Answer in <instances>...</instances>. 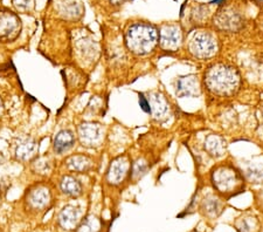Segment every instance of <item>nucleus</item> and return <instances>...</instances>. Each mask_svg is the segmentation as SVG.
Masks as SVG:
<instances>
[{
	"instance_id": "19",
	"label": "nucleus",
	"mask_w": 263,
	"mask_h": 232,
	"mask_svg": "<svg viewBox=\"0 0 263 232\" xmlns=\"http://www.w3.org/2000/svg\"><path fill=\"white\" fill-rule=\"evenodd\" d=\"M203 209L206 210L207 215L216 217L220 212V204L216 200H207L203 203Z\"/></svg>"
},
{
	"instance_id": "15",
	"label": "nucleus",
	"mask_w": 263,
	"mask_h": 232,
	"mask_svg": "<svg viewBox=\"0 0 263 232\" xmlns=\"http://www.w3.org/2000/svg\"><path fill=\"white\" fill-rule=\"evenodd\" d=\"M60 187L62 192L67 196L78 197L82 193V185L78 180L74 179L73 176H65L62 177Z\"/></svg>"
},
{
	"instance_id": "9",
	"label": "nucleus",
	"mask_w": 263,
	"mask_h": 232,
	"mask_svg": "<svg viewBox=\"0 0 263 232\" xmlns=\"http://www.w3.org/2000/svg\"><path fill=\"white\" fill-rule=\"evenodd\" d=\"M50 200H52V193L44 185L35 187L28 193V204L35 210L45 209L50 203Z\"/></svg>"
},
{
	"instance_id": "14",
	"label": "nucleus",
	"mask_w": 263,
	"mask_h": 232,
	"mask_svg": "<svg viewBox=\"0 0 263 232\" xmlns=\"http://www.w3.org/2000/svg\"><path fill=\"white\" fill-rule=\"evenodd\" d=\"M66 166L70 171L84 172L92 167V161L86 155H73L67 158Z\"/></svg>"
},
{
	"instance_id": "7",
	"label": "nucleus",
	"mask_w": 263,
	"mask_h": 232,
	"mask_svg": "<svg viewBox=\"0 0 263 232\" xmlns=\"http://www.w3.org/2000/svg\"><path fill=\"white\" fill-rule=\"evenodd\" d=\"M181 40V29L177 25H166L160 31V45L164 49L176 50L179 48Z\"/></svg>"
},
{
	"instance_id": "13",
	"label": "nucleus",
	"mask_w": 263,
	"mask_h": 232,
	"mask_svg": "<svg viewBox=\"0 0 263 232\" xmlns=\"http://www.w3.org/2000/svg\"><path fill=\"white\" fill-rule=\"evenodd\" d=\"M205 148L211 156L219 158L226 153V142H224L223 138L220 137L219 135H210V136L206 138Z\"/></svg>"
},
{
	"instance_id": "10",
	"label": "nucleus",
	"mask_w": 263,
	"mask_h": 232,
	"mask_svg": "<svg viewBox=\"0 0 263 232\" xmlns=\"http://www.w3.org/2000/svg\"><path fill=\"white\" fill-rule=\"evenodd\" d=\"M80 221V211L73 205H67L59 215V224L65 230H73Z\"/></svg>"
},
{
	"instance_id": "20",
	"label": "nucleus",
	"mask_w": 263,
	"mask_h": 232,
	"mask_svg": "<svg viewBox=\"0 0 263 232\" xmlns=\"http://www.w3.org/2000/svg\"><path fill=\"white\" fill-rule=\"evenodd\" d=\"M139 104H141V107L144 112L146 113H150L151 109H150V104H148V101L144 98V95L141 94L139 95Z\"/></svg>"
},
{
	"instance_id": "11",
	"label": "nucleus",
	"mask_w": 263,
	"mask_h": 232,
	"mask_svg": "<svg viewBox=\"0 0 263 232\" xmlns=\"http://www.w3.org/2000/svg\"><path fill=\"white\" fill-rule=\"evenodd\" d=\"M37 149H39V146H37L36 141L32 140V138H26V140L19 141L18 145L15 146L14 155L19 161H27L33 156H35Z\"/></svg>"
},
{
	"instance_id": "23",
	"label": "nucleus",
	"mask_w": 263,
	"mask_h": 232,
	"mask_svg": "<svg viewBox=\"0 0 263 232\" xmlns=\"http://www.w3.org/2000/svg\"><path fill=\"white\" fill-rule=\"evenodd\" d=\"M120 2H122V0H110V3H112V4H117Z\"/></svg>"
},
{
	"instance_id": "17",
	"label": "nucleus",
	"mask_w": 263,
	"mask_h": 232,
	"mask_svg": "<svg viewBox=\"0 0 263 232\" xmlns=\"http://www.w3.org/2000/svg\"><path fill=\"white\" fill-rule=\"evenodd\" d=\"M12 4L21 13H29L35 7V0H12Z\"/></svg>"
},
{
	"instance_id": "1",
	"label": "nucleus",
	"mask_w": 263,
	"mask_h": 232,
	"mask_svg": "<svg viewBox=\"0 0 263 232\" xmlns=\"http://www.w3.org/2000/svg\"><path fill=\"white\" fill-rule=\"evenodd\" d=\"M205 84L207 90L215 95L231 96L239 90L240 75L234 67L216 63L206 72Z\"/></svg>"
},
{
	"instance_id": "6",
	"label": "nucleus",
	"mask_w": 263,
	"mask_h": 232,
	"mask_svg": "<svg viewBox=\"0 0 263 232\" xmlns=\"http://www.w3.org/2000/svg\"><path fill=\"white\" fill-rule=\"evenodd\" d=\"M79 137L82 146L94 148L101 146L103 142L104 130L103 127L94 122H87L79 127Z\"/></svg>"
},
{
	"instance_id": "18",
	"label": "nucleus",
	"mask_w": 263,
	"mask_h": 232,
	"mask_svg": "<svg viewBox=\"0 0 263 232\" xmlns=\"http://www.w3.org/2000/svg\"><path fill=\"white\" fill-rule=\"evenodd\" d=\"M100 229V223L95 217H88L76 232H97Z\"/></svg>"
},
{
	"instance_id": "12",
	"label": "nucleus",
	"mask_w": 263,
	"mask_h": 232,
	"mask_svg": "<svg viewBox=\"0 0 263 232\" xmlns=\"http://www.w3.org/2000/svg\"><path fill=\"white\" fill-rule=\"evenodd\" d=\"M74 135L69 130H61L54 138V151L58 154H63L74 146Z\"/></svg>"
},
{
	"instance_id": "22",
	"label": "nucleus",
	"mask_w": 263,
	"mask_h": 232,
	"mask_svg": "<svg viewBox=\"0 0 263 232\" xmlns=\"http://www.w3.org/2000/svg\"><path fill=\"white\" fill-rule=\"evenodd\" d=\"M222 2H223V0H213L212 4H221Z\"/></svg>"
},
{
	"instance_id": "3",
	"label": "nucleus",
	"mask_w": 263,
	"mask_h": 232,
	"mask_svg": "<svg viewBox=\"0 0 263 232\" xmlns=\"http://www.w3.org/2000/svg\"><path fill=\"white\" fill-rule=\"evenodd\" d=\"M189 49L193 57L206 60L218 53V40L209 32H198L191 39Z\"/></svg>"
},
{
	"instance_id": "8",
	"label": "nucleus",
	"mask_w": 263,
	"mask_h": 232,
	"mask_svg": "<svg viewBox=\"0 0 263 232\" xmlns=\"http://www.w3.org/2000/svg\"><path fill=\"white\" fill-rule=\"evenodd\" d=\"M129 169L130 163L125 156H121V157L115 158L109 167L107 174L108 182L111 184H120L125 179Z\"/></svg>"
},
{
	"instance_id": "4",
	"label": "nucleus",
	"mask_w": 263,
	"mask_h": 232,
	"mask_svg": "<svg viewBox=\"0 0 263 232\" xmlns=\"http://www.w3.org/2000/svg\"><path fill=\"white\" fill-rule=\"evenodd\" d=\"M241 177L234 168L230 166L220 167L213 172V183L218 191L230 193L241 185Z\"/></svg>"
},
{
	"instance_id": "2",
	"label": "nucleus",
	"mask_w": 263,
	"mask_h": 232,
	"mask_svg": "<svg viewBox=\"0 0 263 232\" xmlns=\"http://www.w3.org/2000/svg\"><path fill=\"white\" fill-rule=\"evenodd\" d=\"M158 42V32L152 25L133 24L125 33V44L137 56H146L154 50Z\"/></svg>"
},
{
	"instance_id": "16",
	"label": "nucleus",
	"mask_w": 263,
	"mask_h": 232,
	"mask_svg": "<svg viewBox=\"0 0 263 232\" xmlns=\"http://www.w3.org/2000/svg\"><path fill=\"white\" fill-rule=\"evenodd\" d=\"M148 104H150V109H151L150 113L154 114L156 119H162V117H164L165 114H166L168 111V104L166 102V100H165L163 96H160L159 94L152 95V98L150 99V101H148Z\"/></svg>"
},
{
	"instance_id": "21",
	"label": "nucleus",
	"mask_w": 263,
	"mask_h": 232,
	"mask_svg": "<svg viewBox=\"0 0 263 232\" xmlns=\"http://www.w3.org/2000/svg\"><path fill=\"white\" fill-rule=\"evenodd\" d=\"M4 112V104H3V101L0 99V116H2V114Z\"/></svg>"
},
{
	"instance_id": "5",
	"label": "nucleus",
	"mask_w": 263,
	"mask_h": 232,
	"mask_svg": "<svg viewBox=\"0 0 263 232\" xmlns=\"http://www.w3.org/2000/svg\"><path fill=\"white\" fill-rule=\"evenodd\" d=\"M21 31V21L13 12L0 10V41L11 42L19 37Z\"/></svg>"
}]
</instances>
